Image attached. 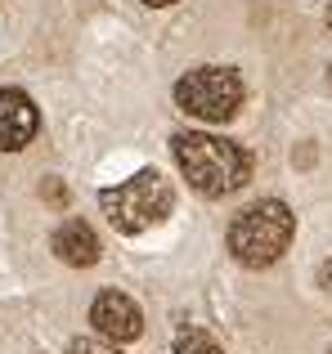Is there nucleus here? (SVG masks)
I'll return each instance as SVG.
<instances>
[{"label":"nucleus","mask_w":332,"mask_h":354,"mask_svg":"<svg viewBox=\"0 0 332 354\" xmlns=\"http://www.w3.org/2000/svg\"><path fill=\"white\" fill-rule=\"evenodd\" d=\"M175 162H180L184 180L193 184L207 198H225V193L243 189L247 175H252V157L234 144V139L207 135V130H184L171 139Z\"/></svg>","instance_id":"nucleus-1"},{"label":"nucleus","mask_w":332,"mask_h":354,"mask_svg":"<svg viewBox=\"0 0 332 354\" xmlns=\"http://www.w3.org/2000/svg\"><path fill=\"white\" fill-rule=\"evenodd\" d=\"M292 234H297V216L288 211V202L265 198L238 211V220L229 225V251H234L238 265L265 269L292 247Z\"/></svg>","instance_id":"nucleus-2"},{"label":"nucleus","mask_w":332,"mask_h":354,"mask_svg":"<svg viewBox=\"0 0 332 354\" xmlns=\"http://www.w3.org/2000/svg\"><path fill=\"white\" fill-rule=\"evenodd\" d=\"M99 207H104L108 225H113L117 234H144V229H153L158 220L171 216L175 193H171V184L162 180V171H140L126 184L99 193Z\"/></svg>","instance_id":"nucleus-3"},{"label":"nucleus","mask_w":332,"mask_h":354,"mask_svg":"<svg viewBox=\"0 0 332 354\" xmlns=\"http://www.w3.org/2000/svg\"><path fill=\"white\" fill-rule=\"evenodd\" d=\"M175 104L207 126H225L243 108V81L234 68H193L175 81Z\"/></svg>","instance_id":"nucleus-4"},{"label":"nucleus","mask_w":332,"mask_h":354,"mask_svg":"<svg viewBox=\"0 0 332 354\" xmlns=\"http://www.w3.org/2000/svg\"><path fill=\"white\" fill-rule=\"evenodd\" d=\"M90 323H95L99 337L113 341V346L135 341L144 332V314H140V305H135L126 292H99L95 305H90Z\"/></svg>","instance_id":"nucleus-5"},{"label":"nucleus","mask_w":332,"mask_h":354,"mask_svg":"<svg viewBox=\"0 0 332 354\" xmlns=\"http://www.w3.org/2000/svg\"><path fill=\"white\" fill-rule=\"evenodd\" d=\"M41 130V113L23 90H0V153L27 148Z\"/></svg>","instance_id":"nucleus-6"},{"label":"nucleus","mask_w":332,"mask_h":354,"mask_svg":"<svg viewBox=\"0 0 332 354\" xmlns=\"http://www.w3.org/2000/svg\"><path fill=\"white\" fill-rule=\"evenodd\" d=\"M54 256L63 265H77V269H90L99 260V238L86 220H68V225L54 229Z\"/></svg>","instance_id":"nucleus-7"},{"label":"nucleus","mask_w":332,"mask_h":354,"mask_svg":"<svg viewBox=\"0 0 332 354\" xmlns=\"http://www.w3.org/2000/svg\"><path fill=\"white\" fill-rule=\"evenodd\" d=\"M175 354H225V350H220V341L211 337V332L180 328V337H175Z\"/></svg>","instance_id":"nucleus-8"},{"label":"nucleus","mask_w":332,"mask_h":354,"mask_svg":"<svg viewBox=\"0 0 332 354\" xmlns=\"http://www.w3.org/2000/svg\"><path fill=\"white\" fill-rule=\"evenodd\" d=\"M68 354H122L117 346H108V341H95V337H81V341H72Z\"/></svg>","instance_id":"nucleus-9"},{"label":"nucleus","mask_w":332,"mask_h":354,"mask_svg":"<svg viewBox=\"0 0 332 354\" xmlns=\"http://www.w3.org/2000/svg\"><path fill=\"white\" fill-rule=\"evenodd\" d=\"M41 198L50 202V207H63V202H68V189H63L59 180H45V184H41Z\"/></svg>","instance_id":"nucleus-10"},{"label":"nucleus","mask_w":332,"mask_h":354,"mask_svg":"<svg viewBox=\"0 0 332 354\" xmlns=\"http://www.w3.org/2000/svg\"><path fill=\"white\" fill-rule=\"evenodd\" d=\"M319 287H324V292H332V260H324V265H319Z\"/></svg>","instance_id":"nucleus-11"},{"label":"nucleus","mask_w":332,"mask_h":354,"mask_svg":"<svg viewBox=\"0 0 332 354\" xmlns=\"http://www.w3.org/2000/svg\"><path fill=\"white\" fill-rule=\"evenodd\" d=\"M144 5H153V9H162V5H175V0H144Z\"/></svg>","instance_id":"nucleus-12"},{"label":"nucleus","mask_w":332,"mask_h":354,"mask_svg":"<svg viewBox=\"0 0 332 354\" xmlns=\"http://www.w3.org/2000/svg\"><path fill=\"white\" fill-rule=\"evenodd\" d=\"M328 27H332V5H328Z\"/></svg>","instance_id":"nucleus-13"},{"label":"nucleus","mask_w":332,"mask_h":354,"mask_svg":"<svg viewBox=\"0 0 332 354\" xmlns=\"http://www.w3.org/2000/svg\"><path fill=\"white\" fill-rule=\"evenodd\" d=\"M328 81H332V68H328Z\"/></svg>","instance_id":"nucleus-14"},{"label":"nucleus","mask_w":332,"mask_h":354,"mask_svg":"<svg viewBox=\"0 0 332 354\" xmlns=\"http://www.w3.org/2000/svg\"><path fill=\"white\" fill-rule=\"evenodd\" d=\"M328 354H332V350H328Z\"/></svg>","instance_id":"nucleus-15"}]
</instances>
